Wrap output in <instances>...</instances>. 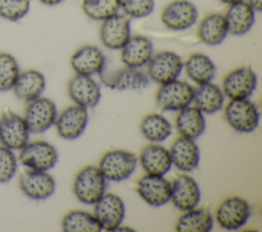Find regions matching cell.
Instances as JSON below:
<instances>
[{
    "mask_svg": "<svg viewBox=\"0 0 262 232\" xmlns=\"http://www.w3.org/2000/svg\"><path fill=\"white\" fill-rule=\"evenodd\" d=\"M46 87L44 75L35 68L20 71L12 87L14 96L24 102H29L41 96Z\"/></svg>",
    "mask_w": 262,
    "mask_h": 232,
    "instance_id": "cb8c5ba5",
    "label": "cell"
},
{
    "mask_svg": "<svg viewBox=\"0 0 262 232\" xmlns=\"http://www.w3.org/2000/svg\"><path fill=\"white\" fill-rule=\"evenodd\" d=\"M160 18L162 24L171 31H185L196 22L199 11L189 0H173L163 8Z\"/></svg>",
    "mask_w": 262,
    "mask_h": 232,
    "instance_id": "8fae6325",
    "label": "cell"
},
{
    "mask_svg": "<svg viewBox=\"0 0 262 232\" xmlns=\"http://www.w3.org/2000/svg\"><path fill=\"white\" fill-rule=\"evenodd\" d=\"M42 4L46 5V6H54L59 4L60 2H62L63 0H39Z\"/></svg>",
    "mask_w": 262,
    "mask_h": 232,
    "instance_id": "f35d334b",
    "label": "cell"
},
{
    "mask_svg": "<svg viewBox=\"0 0 262 232\" xmlns=\"http://www.w3.org/2000/svg\"><path fill=\"white\" fill-rule=\"evenodd\" d=\"M30 131L23 115L4 110L0 114V144L12 150H19L29 140Z\"/></svg>",
    "mask_w": 262,
    "mask_h": 232,
    "instance_id": "7c38bea8",
    "label": "cell"
},
{
    "mask_svg": "<svg viewBox=\"0 0 262 232\" xmlns=\"http://www.w3.org/2000/svg\"><path fill=\"white\" fill-rule=\"evenodd\" d=\"M81 6L87 17L99 21L118 13L120 10L118 0H82Z\"/></svg>",
    "mask_w": 262,
    "mask_h": 232,
    "instance_id": "d6a6232c",
    "label": "cell"
},
{
    "mask_svg": "<svg viewBox=\"0 0 262 232\" xmlns=\"http://www.w3.org/2000/svg\"><path fill=\"white\" fill-rule=\"evenodd\" d=\"M228 35V30L224 15L213 12L205 15L196 27L199 40L208 46L221 44Z\"/></svg>",
    "mask_w": 262,
    "mask_h": 232,
    "instance_id": "484cf974",
    "label": "cell"
},
{
    "mask_svg": "<svg viewBox=\"0 0 262 232\" xmlns=\"http://www.w3.org/2000/svg\"><path fill=\"white\" fill-rule=\"evenodd\" d=\"M146 66L149 80L161 85L178 79L183 71V60L177 53L164 50L152 54Z\"/></svg>",
    "mask_w": 262,
    "mask_h": 232,
    "instance_id": "ba28073f",
    "label": "cell"
},
{
    "mask_svg": "<svg viewBox=\"0 0 262 232\" xmlns=\"http://www.w3.org/2000/svg\"><path fill=\"white\" fill-rule=\"evenodd\" d=\"M139 130L146 140L151 143H159L170 137L172 134V125L163 114L150 112L141 119Z\"/></svg>",
    "mask_w": 262,
    "mask_h": 232,
    "instance_id": "4dcf8cb0",
    "label": "cell"
},
{
    "mask_svg": "<svg viewBox=\"0 0 262 232\" xmlns=\"http://www.w3.org/2000/svg\"><path fill=\"white\" fill-rule=\"evenodd\" d=\"M251 216V206L243 197L231 195L222 199L214 212L217 224L225 230L233 231L244 227Z\"/></svg>",
    "mask_w": 262,
    "mask_h": 232,
    "instance_id": "277c9868",
    "label": "cell"
},
{
    "mask_svg": "<svg viewBox=\"0 0 262 232\" xmlns=\"http://www.w3.org/2000/svg\"><path fill=\"white\" fill-rule=\"evenodd\" d=\"M119 7L124 14L131 18H143L155 9V0H118Z\"/></svg>",
    "mask_w": 262,
    "mask_h": 232,
    "instance_id": "d590c367",
    "label": "cell"
},
{
    "mask_svg": "<svg viewBox=\"0 0 262 232\" xmlns=\"http://www.w3.org/2000/svg\"><path fill=\"white\" fill-rule=\"evenodd\" d=\"M145 174L165 176L172 167L169 150L158 143L144 145L137 157Z\"/></svg>",
    "mask_w": 262,
    "mask_h": 232,
    "instance_id": "603a6c76",
    "label": "cell"
},
{
    "mask_svg": "<svg viewBox=\"0 0 262 232\" xmlns=\"http://www.w3.org/2000/svg\"><path fill=\"white\" fill-rule=\"evenodd\" d=\"M194 88L185 81L175 79L161 84L155 95L157 106L161 110L178 111L192 102Z\"/></svg>",
    "mask_w": 262,
    "mask_h": 232,
    "instance_id": "5b68a950",
    "label": "cell"
},
{
    "mask_svg": "<svg viewBox=\"0 0 262 232\" xmlns=\"http://www.w3.org/2000/svg\"><path fill=\"white\" fill-rule=\"evenodd\" d=\"M256 11L245 1L228 5L224 18L228 34L233 36L246 35L255 24Z\"/></svg>",
    "mask_w": 262,
    "mask_h": 232,
    "instance_id": "d4e9b609",
    "label": "cell"
},
{
    "mask_svg": "<svg viewBox=\"0 0 262 232\" xmlns=\"http://www.w3.org/2000/svg\"><path fill=\"white\" fill-rule=\"evenodd\" d=\"M137 194L150 206H162L170 201L171 182L164 176L145 174L136 183Z\"/></svg>",
    "mask_w": 262,
    "mask_h": 232,
    "instance_id": "2e32d148",
    "label": "cell"
},
{
    "mask_svg": "<svg viewBox=\"0 0 262 232\" xmlns=\"http://www.w3.org/2000/svg\"><path fill=\"white\" fill-rule=\"evenodd\" d=\"M18 161L27 169L49 171L58 160L56 148L44 140L28 141L19 150Z\"/></svg>",
    "mask_w": 262,
    "mask_h": 232,
    "instance_id": "8992f818",
    "label": "cell"
},
{
    "mask_svg": "<svg viewBox=\"0 0 262 232\" xmlns=\"http://www.w3.org/2000/svg\"><path fill=\"white\" fill-rule=\"evenodd\" d=\"M61 229L66 232L101 231V227L94 215L82 210L69 211L61 219Z\"/></svg>",
    "mask_w": 262,
    "mask_h": 232,
    "instance_id": "1f68e13d",
    "label": "cell"
},
{
    "mask_svg": "<svg viewBox=\"0 0 262 232\" xmlns=\"http://www.w3.org/2000/svg\"><path fill=\"white\" fill-rule=\"evenodd\" d=\"M201 190L198 182L186 174L177 175L171 182L170 201L181 212L198 206Z\"/></svg>",
    "mask_w": 262,
    "mask_h": 232,
    "instance_id": "d6986e66",
    "label": "cell"
},
{
    "mask_svg": "<svg viewBox=\"0 0 262 232\" xmlns=\"http://www.w3.org/2000/svg\"><path fill=\"white\" fill-rule=\"evenodd\" d=\"M19 73L16 58L8 52H0V92L11 90Z\"/></svg>",
    "mask_w": 262,
    "mask_h": 232,
    "instance_id": "836d02e7",
    "label": "cell"
},
{
    "mask_svg": "<svg viewBox=\"0 0 262 232\" xmlns=\"http://www.w3.org/2000/svg\"><path fill=\"white\" fill-rule=\"evenodd\" d=\"M17 165L14 150L0 144V183H7L15 176Z\"/></svg>",
    "mask_w": 262,
    "mask_h": 232,
    "instance_id": "8d00e7d4",
    "label": "cell"
},
{
    "mask_svg": "<svg viewBox=\"0 0 262 232\" xmlns=\"http://www.w3.org/2000/svg\"><path fill=\"white\" fill-rule=\"evenodd\" d=\"M98 76L104 86L115 90H140L149 84L146 73L127 65L111 72L105 71L104 67Z\"/></svg>",
    "mask_w": 262,
    "mask_h": 232,
    "instance_id": "9a60e30c",
    "label": "cell"
},
{
    "mask_svg": "<svg viewBox=\"0 0 262 232\" xmlns=\"http://www.w3.org/2000/svg\"><path fill=\"white\" fill-rule=\"evenodd\" d=\"M175 128L179 136L195 140L206 129L204 113L195 106L188 105L178 110L175 118Z\"/></svg>",
    "mask_w": 262,
    "mask_h": 232,
    "instance_id": "4316f807",
    "label": "cell"
},
{
    "mask_svg": "<svg viewBox=\"0 0 262 232\" xmlns=\"http://www.w3.org/2000/svg\"><path fill=\"white\" fill-rule=\"evenodd\" d=\"M88 121V109L78 104H73L57 113L53 126L59 137L66 140H75L84 133Z\"/></svg>",
    "mask_w": 262,
    "mask_h": 232,
    "instance_id": "5bb4252c",
    "label": "cell"
},
{
    "mask_svg": "<svg viewBox=\"0 0 262 232\" xmlns=\"http://www.w3.org/2000/svg\"><path fill=\"white\" fill-rule=\"evenodd\" d=\"M106 179L96 166H85L76 174L73 181V192L84 204H94L105 192Z\"/></svg>",
    "mask_w": 262,
    "mask_h": 232,
    "instance_id": "6da1fadb",
    "label": "cell"
},
{
    "mask_svg": "<svg viewBox=\"0 0 262 232\" xmlns=\"http://www.w3.org/2000/svg\"><path fill=\"white\" fill-rule=\"evenodd\" d=\"M256 12H260L262 9V0H245Z\"/></svg>",
    "mask_w": 262,
    "mask_h": 232,
    "instance_id": "74e56055",
    "label": "cell"
},
{
    "mask_svg": "<svg viewBox=\"0 0 262 232\" xmlns=\"http://www.w3.org/2000/svg\"><path fill=\"white\" fill-rule=\"evenodd\" d=\"M214 218L205 207H193L182 212L175 222L178 232H209L213 229Z\"/></svg>",
    "mask_w": 262,
    "mask_h": 232,
    "instance_id": "f1b7e54d",
    "label": "cell"
},
{
    "mask_svg": "<svg viewBox=\"0 0 262 232\" xmlns=\"http://www.w3.org/2000/svg\"><path fill=\"white\" fill-rule=\"evenodd\" d=\"M30 0H0V17L8 21H18L30 11Z\"/></svg>",
    "mask_w": 262,
    "mask_h": 232,
    "instance_id": "e575fe53",
    "label": "cell"
},
{
    "mask_svg": "<svg viewBox=\"0 0 262 232\" xmlns=\"http://www.w3.org/2000/svg\"><path fill=\"white\" fill-rule=\"evenodd\" d=\"M224 99L222 89L212 82L198 85L193 90L192 102L199 110L206 114L219 111L224 105Z\"/></svg>",
    "mask_w": 262,
    "mask_h": 232,
    "instance_id": "83f0119b",
    "label": "cell"
},
{
    "mask_svg": "<svg viewBox=\"0 0 262 232\" xmlns=\"http://www.w3.org/2000/svg\"><path fill=\"white\" fill-rule=\"evenodd\" d=\"M257 75L248 65L229 71L222 80L221 89L229 99L249 98L257 87Z\"/></svg>",
    "mask_w": 262,
    "mask_h": 232,
    "instance_id": "9c48e42d",
    "label": "cell"
},
{
    "mask_svg": "<svg viewBox=\"0 0 262 232\" xmlns=\"http://www.w3.org/2000/svg\"><path fill=\"white\" fill-rule=\"evenodd\" d=\"M224 118L234 131L251 133L259 125L260 112L257 105L249 98L230 99L224 107Z\"/></svg>",
    "mask_w": 262,
    "mask_h": 232,
    "instance_id": "3957f363",
    "label": "cell"
},
{
    "mask_svg": "<svg viewBox=\"0 0 262 232\" xmlns=\"http://www.w3.org/2000/svg\"><path fill=\"white\" fill-rule=\"evenodd\" d=\"M138 159L134 152L125 149H112L102 154L98 169L106 180L121 182L127 180L135 171Z\"/></svg>",
    "mask_w": 262,
    "mask_h": 232,
    "instance_id": "7a4b0ae2",
    "label": "cell"
},
{
    "mask_svg": "<svg viewBox=\"0 0 262 232\" xmlns=\"http://www.w3.org/2000/svg\"><path fill=\"white\" fill-rule=\"evenodd\" d=\"M70 64L79 75H99L105 67V56L95 45H83L70 57Z\"/></svg>",
    "mask_w": 262,
    "mask_h": 232,
    "instance_id": "ffe728a7",
    "label": "cell"
},
{
    "mask_svg": "<svg viewBox=\"0 0 262 232\" xmlns=\"http://www.w3.org/2000/svg\"><path fill=\"white\" fill-rule=\"evenodd\" d=\"M152 54V43L143 35H131L120 49V59L123 64L135 68L146 65Z\"/></svg>",
    "mask_w": 262,
    "mask_h": 232,
    "instance_id": "7402d4cb",
    "label": "cell"
},
{
    "mask_svg": "<svg viewBox=\"0 0 262 232\" xmlns=\"http://www.w3.org/2000/svg\"><path fill=\"white\" fill-rule=\"evenodd\" d=\"M131 36L129 17L119 12L103 19L99 28L102 45L112 50H120Z\"/></svg>",
    "mask_w": 262,
    "mask_h": 232,
    "instance_id": "e0dca14e",
    "label": "cell"
},
{
    "mask_svg": "<svg viewBox=\"0 0 262 232\" xmlns=\"http://www.w3.org/2000/svg\"><path fill=\"white\" fill-rule=\"evenodd\" d=\"M183 69L186 76L195 84L201 85L212 80L216 76V65L206 54L195 52L183 61Z\"/></svg>",
    "mask_w": 262,
    "mask_h": 232,
    "instance_id": "f546056e",
    "label": "cell"
},
{
    "mask_svg": "<svg viewBox=\"0 0 262 232\" xmlns=\"http://www.w3.org/2000/svg\"><path fill=\"white\" fill-rule=\"evenodd\" d=\"M20 191L33 200H44L55 191V180L48 171L25 169L18 176Z\"/></svg>",
    "mask_w": 262,
    "mask_h": 232,
    "instance_id": "4fadbf2b",
    "label": "cell"
},
{
    "mask_svg": "<svg viewBox=\"0 0 262 232\" xmlns=\"http://www.w3.org/2000/svg\"><path fill=\"white\" fill-rule=\"evenodd\" d=\"M172 166L183 173L192 172L200 164V148L193 139L177 137L169 148Z\"/></svg>",
    "mask_w": 262,
    "mask_h": 232,
    "instance_id": "44dd1931",
    "label": "cell"
},
{
    "mask_svg": "<svg viewBox=\"0 0 262 232\" xmlns=\"http://www.w3.org/2000/svg\"><path fill=\"white\" fill-rule=\"evenodd\" d=\"M57 113L55 103L50 98L41 95L27 102L23 118L30 133L41 134L54 125Z\"/></svg>",
    "mask_w": 262,
    "mask_h": 232,
    "instance_id": "52a82bcc",
    "label": "cell"
},
{
    "mask_svg": "<svg viewBox=\"0 0 262 232\" xmlns=\"http://www.w3.org/2000/svg\"><path fill=\"white\" fill-rule=\"evenodd\" d=\"M220 2L224 3V4H227V5H230V4H233V3H236V2H239V1H243V0H219Z\"/></svg>",
    "mask_w": 262,
    "mask_h": 232,
    "instance_id": "ab89813d",
    "label": "cell"
},
{
    "mask_svg": "<svg viewBox=\"0 0 262 232\" xmlns=\"http://www.w3.org/2000/svg\"><path fill=\"white\" fill-rule=\"evenodd\" d=\"M93 205V215L101 230L115 231L123 223L126 208L123 199L119 195L104 192Z\"/></svg>",
    "mask_w": 262,
    "mask_h": 232,
    "instance_id": "30bf717a",
    "label": "cell"
},
{
    "mask_svg": "<svg viewBox=\"0 0 262 232\" xmlns=\"http://www.w3.org/2000/svg\"><path fill=\"white\" fill-rule=\"evenodd\" d=\"M68 94L75 104L87 109L95 107L101 97L98 83L91 76L79 74H76L69 80Z\"/></svg>",
    "mask_w": 262,
    "mask_h": 232,
    "instance_id": "ac0fdd59",
    "label": "cell"
}]
</instances>
